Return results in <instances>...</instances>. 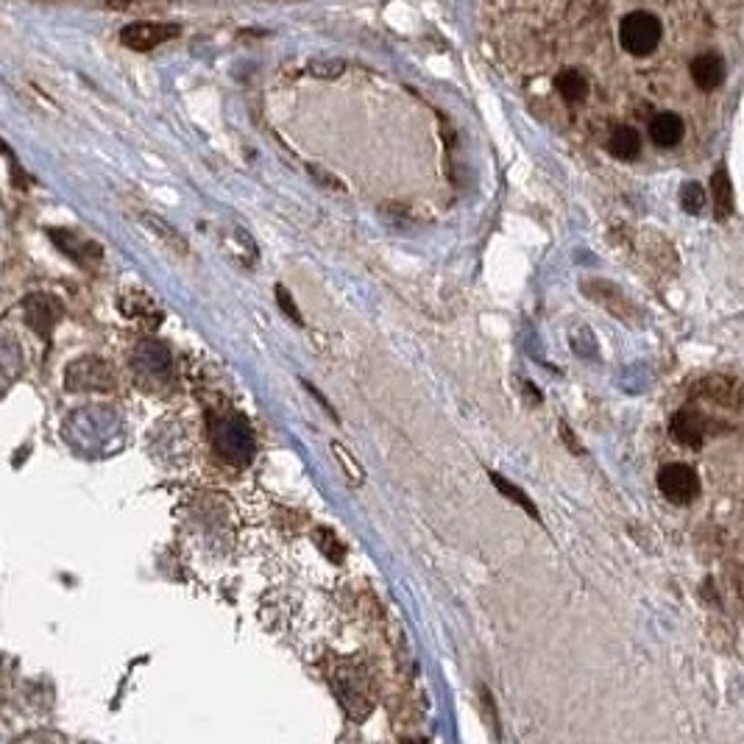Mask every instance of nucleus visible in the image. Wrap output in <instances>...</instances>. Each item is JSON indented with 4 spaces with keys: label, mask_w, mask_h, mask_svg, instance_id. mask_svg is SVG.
<instances>
[{
    "label": "nucleus",
    "mask_w": 744,
    "mask_h": 744,
    "mask_svg": "<svg viewBox=\"0 0 744 744\" xmlns=\"http://www.w3.org/2000/svg\"><path fill=\"white\" fill-rule=\"evenodd\" d=\"M661 23H658V17L650 12H630L622 20V26H619V42H622V48L627 53H633V56H647V53H653L658 48V42H661Z\"/></svg>",
    "instance_id": "1"
},
{
    "label": "nucleus",
    "mask_w": 744,
    "mask_h": 744,
    "mask_svg": "<svg viewBox=\"0 0 744 744\" xmlns=\"http://www.w3.org/2000/svg\"><path fill=\"white\" fill-rule=\"evenodd\" d=\"M580 290H583V293H586L588 299L594 301V304H600V307H605L608 313L616 315V318H619L622 324H633V321H639V318H641L639 307H636L633 301L627 299L619 285L608 282V279H600V276H588V279H583V282H580Z\"/></svg>",
    "instance_id": "2"
},
{
    "label": "nucleus",
    "mask_w": 744,
    "mask_h": 744,
    "mask_svg": "<svg viewBox=\"0 0 744 744\" xmlns=\"http://www.w3.org/2000/svg\"><path fill=\"white\" fill-rule=\"evenodd\" d=\"M658 491L675 505H689L700 494V480H697L692 466L669 463V466L658 471Z\"/></svg>",
    "instance_id": "3"
},
{
    "label": "nucleus",
    "mask_w": 744,
    "mask_h": 744,
    "mask_svg": "<svg viewBox=\"0 0 744 744\" xmlns=\"http://www.w3.org/2000/svg\"><path fill=\"white\" fill-rule=\"evenodd\" d=\"M23 313H26V324L28 329H34L40 338H51L53 327L59 324V318L65 313L62 301L56 296H48V293H37V296H28L23 301Z\"/></svg>",
    "instance_id": "4"
},
{
    "label": "nucleus",
    "mask_w": 744,
    "mask_h": 744,
    "mask_svg": "<svg viewBox=\"0 0 744 744\" xmlns=\"http://www.w3.org/2000/svg\"><path fill=\"white\" fill-rule=\"evenodd\" d=\"M173 37H179V26L173 23H129L120 31V42L131 51H151Z\"/></svg>",
    "instance_id": "5"
},
{
    "label": "nucleus",
    "mask_w": 744,
    "mask_h": 744,
    "mask_svg": "<svg viewBox=\"0 0 744 744\" xmlns=\"http://www.w3.org/2000/svg\"><path fill=\"white\" fill-rule=\"evenodd\" d=\"M65 385L70 391H106L112 385L106 363L101 360H79L67 371Z\"/></svg>",
    "instance_id": "6"
},
{
    "label": "nucleus",
    "mask_w": 744,
    "mask_h": 744,
    "mask_svg": "<svg viewBox=\"0 0 744 744\" xmlns=\"http://www.w3.org/2000/svg\"><path fill=\"white\" fill-rule=\"evenodd\" d=\"M215 444L223 452V457H229L235 463H248L251 452H254V441H251V432H248V424H243V418L226 421L223 424V441H215Z\"/></svg>",
    "instance_id": "7"
},
{
    "label": "nucleus",
    "mask_w": 744,
    "mask_h": 744,
    "mask_svg": "<svg viewBox=\"0 0 744 744\" xmlns=\"http://www.w3.org/2000/svg\"><path fill=\"white\" fill-rule=\"evenodd\" d=\"M672 438L680 441L683 446L697 449L705 438V418L697 410H692V407L680 410L678 416L672 418Z\"/></svg>",
    "instance_id": "8"
},
{
    "label": "nucleus",
    "mask_w": 744,
    "mask_h": 744,
    "mask_svg": "<svg viewBox=\"0 0 744 744\" xmlns=\"http://www.w3.org/2000/svg\"><path fill=\"white\" fill-rule=\"evenodd\" d=\"M51 240L59 246V251H65V257H70L79 265H87L90 260H101L104 251L95 243H87V240H79L73 232H59V229H51Z\"/></svg>",
    "instance_id": "9"
},
{
    "label": "nucleus",
    "mask_w": 744,
    "mask_h": 744,
    "mask_svg": "<svg viewBox=\"0 0 744 744\" xmlns=\"http://www.w3.org/2000/svg\"><path fill=\"white\" fill-rule=\"evenodd\" d=\"M700 393H703L705 399H711L714 405H725V407H736L742 402V388H739V382L731 377H705L700 382Z\"/></svg>",
    "instance_id": "10"
},
{
    "label": "nucleus",
    "mask_w": 744,
    "mask_h": 744,
    "mask_svg": "<svg viewBox=\"0 0 744 744\" xmlns=\"http://www.w3.org/2000/svg\"><path fill=\"white\" fill-rule=\"evenodd\" d=\"M722 79H725V65L717 53H700L692 62V81L700 90H717Z\"/></svg>",
    "instance_id": "11"
},
{
    "label": "nucleus",
    "mask_w": 744,
    "mask_h": 744,
    "mask_svg": "<svg viewBox=\"0 0 744 744\" xmlns=\"http://www.w3.org/2000/svg\"><path fill=\"white\" fill-rule=\"evenodd\" d=\"M683 120L675 112H661L650 123V137L658 148H675L683 140Z\"/></svg>",
    "instance_id": "12"
},
{
    "label": "nucleus",
    "mask_w": 744,
    "mask_h": 744,
    "mask_svg": "<svg viewBox=\"0 0 744 744\" xmlns=\"http://www.w3.org/2000/svg\"><path fill=\"white\" fill-rule=\"evenodd\" d=\"M608 151L614 154L616 159H636L641 151V137L639 131L630 129V126H616L608 137Z\"/></svg>",
    "instance_id": "13"
},
{
    "label": "nucleus",
    "mask_w": 744,
    "mask_h": 744,
    "mask_svg": "<svg viewBox=\"0 0 744 744\" xmlns=\"http://www.w3.org/2000/svg\"><path fill=\"white\" fill-rule=\"evenodd\" d=\"M143 221L148 223V229H151V232H154V235H157L159 240H162V243H165V246L176 254V257H187V254H190L187 240H184V237L179 235V232H176V229H173L165 218H159V215H143Z\"/></svg>",
    "instance_id": "14"
},
{
    "label": "nucleus",
    "mask_w": 744,
    "mask_h": 744,
    "mask_svg": "<svg viewBox=\"0 0 744 744\" xmlns=\"http://www.w3.org/2000/svg\"><path fill=\"white\" fill-rule=\"evenodd\" d=\"M488 477H491V483L496 485V491H499V494L505 496V499H510L513 505H519V508H522L524 513L530 516V519H536V522H541V513H538L536 502H533L530 496L524 494V491H522V488H519V485H513V483H510V480H505L502 474H496V471H488Z\"/></svg>",
    "instance_id": "15"
},
{
    "label": "nucleus",
    "mask_w": 744,
    "mask_h": 744,
    "mask_svg": "<svg viewBox=\"0 0 744 744\" xmlns=\"http://www.w3.org/2000/svg\"><path fill=\"white\" fill-rule=\"evenodd\" d=\"M711 190H714V207H717V218L725 221L733 215V187H731V176L728 170L719 168L711 179Z\"/></svg>",
    "instance_id": "16"
},
{
    "label": "nucleus",
    "mask_w": 744,
    "mask_h": 744,
    "mask_svg": "<svg viewBox=\"0 0 744 744\" xmlns=\"http://www.w3.org/2000/svg\"><path fill=\"white\" fill-rule=\"evenodd\" d=\"M555 87L561 92L563 101H569V104H577V101H583L588 92V81L586 76L575 70V67H569V70H563L558 73V79H555Z\"/></svg>",
    "instance_id": "17"
},
{
    "label": "nucleus",
    "mask_w": 744,
    "mask_h": 744,
    "mask_svg": "<svg viewBox=\"0 0 744 744\" xmlns=\"http://www.w3.org/2000/svg\"><path fill=\"white\" fill-rule=\"evenodd\" d=\"M332 455H335V460H338L340 466H343V471H346V477H349V483L352 485H363L366 483V469L357 463V457L346 449V446L340 444V441H332Z\"/></svg>",
    "instance_id": "18"
},
{
    "label": "nucleus",
    "mask_w": 744,
    "mask_h": 744,
    "mask_svg": "<svg viewBox=\"0 0 744 744\" xmlns=\"http://www.w3.org/2000/svg\"><path fill=\"white\" fill-rule=\"evenodd\" d=\"M315 541H318V549L327 555L329 561L332 563H343V558H346V549H343V544H340V538L329 530V527H315Z\"/></svg>",
    "instance_id": "19"
},
{
    "label": "nucleus",
    "mask_w": 744,
    "mask_h": 744,
    "mask_svg": "<svg viewBox=\"0 0 744 744\" xmlns=\"http://www.w3.org/2000/svg\"><path fill=\"white\" fill-rule=\"evenodd\" d=\"M705 204V193L703 187L697 182H686L680 187V207L686 209L689 215H697Z\"/></svg>",
    "instance_id": "20"
},
{
    "label": "nucleus",
    "mask_w": 744,
    "mask_h": 744,
    "mask_svg": "<svg viewBox=\"0 0 744 744\" xmlns=\"http://www.w3.org/2000/svg\"><path fill=\"white\" fill-rule=\"evenodd\" d=\"M276 301H279V307H282V313L288 315L290 321L296 324V327H304V315H301V310L296 307V301H293V293H290L285 285H276Z\"/></svg>",
    "instance_id": "21"
},
{
    "label": "nucleus",
    "mask_w": 744,
    "mask_h": 744,
    "mask_svg": "<svg viewBox=\"0 0 744 744\" xmlns=\"http://www.w3.org/2000/svg\"><path fill=\"white\" fill-rule=\"evenodd\" d=\"M343 62H310V73L313 76H321V79H335V76H340L343 73Z\"/></svg>",
    "instance_id": "22"
},
{
    "label": "nucleus",
    "mask_w": 744,
    "mask_h": 744,
    "mask_svg": "<svg viewBox=\"0 0 744 744\" xmlns=\"http://www.w3.org/2000/svg\"><path fill=\"white\" fill-rule=\"evenodd\" d=\"M301 385H304V388H307V393H310V396H313V399H315V402H318V405H321V407H324V410H327V416H329V418H335V421H338V413H335V407L329 405V402H327V396H324V393L318 391V388H315L313 382H307V379H304V382H301Z\"/></svg>",
    "instance_id": "23"
},
{
    "label": "nucleus",
    "mask_w": 744,
    "mask_h": 744,
    "mask_svg": "<svg viewBox=\"0 0 744 744\" xmlns=\"http://www.w3.org/2000/svg\"><path fill=\"white\" fill-rule=\"evenodd\" d=\"M480 697H483L485 708L491 711V725H494L496 733H499V717H496V708H494V694L488 692V686H480Z\"/></svg>",
    "instance_id": "24"
},
{
    "label": "nucleus",
    "mask_w": 744,
    "mask_h": 744,
    "mask_svg": "<svg viewBox=\"0 0 744 744\" xmlns=\"http://www.w3.org/2000/svg\"><path fill=\"white\" fill-rule=\"evenodd\" d=\"M561 438H563V441H566V444H569V449H572L575 455H583V446L577 444V441H575V432L569 430L566 424H561Z\"/></svg>",
    "instance_id": "25"
}]
</instances>
